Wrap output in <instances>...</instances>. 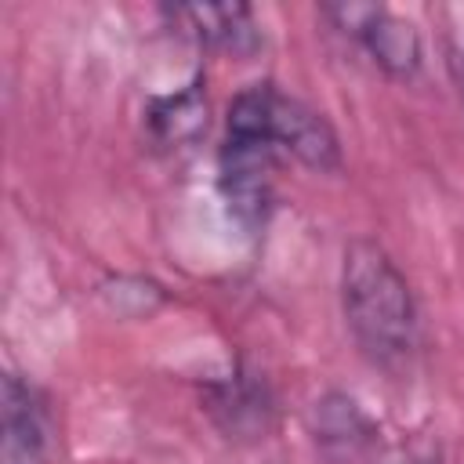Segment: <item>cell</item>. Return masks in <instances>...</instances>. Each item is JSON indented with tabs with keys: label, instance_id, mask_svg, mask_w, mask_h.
<instances>
[{
	"label": "cell",
	"instance_id": "3",
	"mask_svg": "<svg viewBox=\"0 0 464 464\" xmlns=\"http://www.w3.org/2000/svg\"><path fill=\"white\" fill-rule=\"evenodd\" d=\"M323 18L334 22V29H341L344 36H352L370 62L395 80H413L420 72V33L402 22L399 14H392L381 4H326Z\"/></svg>",
	"mask_w": 464,
	"mask_h": 464
},
{
	"label": "cell",
	"instance_id": "5",
	"mask_svg": "<svg viewBox=\"0 0 464 464\" xmlns=\"http://www.w3.org/2000/svg\"><path fill=\"white\" fill-rule=\"evenodd\" d=\"M170 29L221 54H254L261 47L257 18L246 4H174L163 7Z\"/></svg>",
	"mask_w": 464,
	"mask_h": 464
},
{
	"label": "cell",
	"instance_id": "2",
	"mask_svg": "<svg viewBox=\"0 0 464 464\" xmlns=\"http://www.w3.org/2000/svg\"><path fill=\"white\" fill-rule=\"evenodd\" d=\"M341 312L366 362L395 373L420 348V312L395 257L377 239H352L341 261Z\"/></svg>",
	"mask_w": 464,
	"mask_h": 464
},
{
	"label": "cell",
	"instance_id": "6",
	"mask_svg": "<svg viewBox=\"0 0 464 464\" xmlns=\"http://www.w3.org/2000/svg\"><path fill=\"white\" fill-rule=\"evenodd\" d=\"M207 410L210 417L236 439L265 435L272 424V395L268 384L250 370H232L207 384Z\"/></svg>",
	"mask_w": 464,
	"mask_h": 464
},
{
	"label": "cell",
	"instance_id": "4",
	"mask_svg": "<svg viewBox=\"0 0 464 464\" xmlns=\"http://www.w3.org/2000/svg\"><path fill=\"white\" fill-rule=\"evenodd\" d=\"M4 464H51L54 460V417L47 395L18 377H4Z\"/></svg>",
	"mask_w": 464,
	"mask_h": 464
},
{
	"label": "cell",
	"instance_id": "8",
	"mask_svg": "<svg viewBox=\"0 0 464 464\" xmlns=\"http://www.w3.org/2000/svg\"><path fill=\"white\" fill-rule=\"evenodd\" d=\"M446 65L464 105V7L446 11Z\"/></svg>",
	"mask_w": 464,
	"mask_h": 464
},
{
	"label": "cell",
	"instance_id": "9",
	"mask_svg": "<svg viewBox=\"0 0 464 464\" xmlns=\"http://www.w3.org/2000/svg\"><path fill=\"white\" fill-rule=\"evenodd\" d=\"M392 464H439V457H431V453H406V457H399Z\"/></svg>",
	"mask_w": 464,
	"mask_h": 464
},
{
	"label": "cell",
	"instance_id": "7",
	"mask_svg": "<svg viewBox=\"0 0 464 464\" xmlns=\"http://www.w3.org/2000/svg\"><path fill=\"white\" fill-rule=\"evenodd\" d=\"M145 123L149 134L160 145H188L199 138V130L207 127V98H203V83H188L185 91L152 98L145 109Z\"/></svg>",
	"mask_w": 464,
	"mask_h": 464
},
{
	"label": "cell",
	"instance_id": "1",
	"mask_svg": "<svg viewBox=\"0 0 464 464\" xmlns=\"http://www.w3.org/2000/svg\"><path fill=\"white\" fill-rule=\"evenodd\" d=\"M279 160H297L312 170H337L341 141L323 112L286 94L279 83L261 80L228 102L218 152L221 192L243 225L265 221Z\"/></svg>",
	"mask_w": 464,
	"mask_h": 464
}]
</instances>
